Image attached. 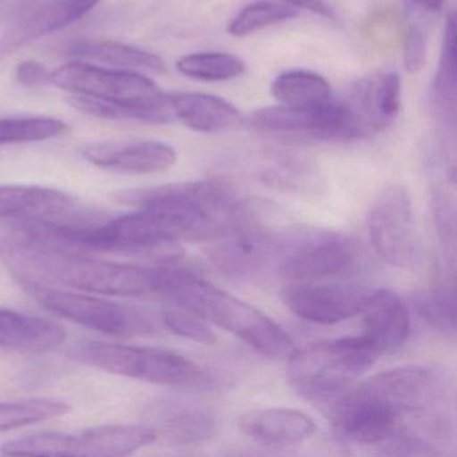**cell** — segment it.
I'll return each mask as SVG.
<instances>
[{"instance_id": "cell-25", "label": "cell", "mask_w": 457, "mask_h": 457, "mask_svg": "<svg viewBox=\"0 0 457 457\" xmlns=\"http://www.w3.org/2000/svg\"><path fill=\"white\" fill-rule=\"evenodd\" d=\"M271 93L280 105L288 108H318L331 101L328 82L320 74L306 71L279 74L272 82Z\"/></svg>"}, {"instance_id": "cell-13", "label": "cell", "mask_w": 457, "mask_h": 457, "mask_svg": "<svg viewBox=\"0 0 457 457\" xmlns=\"http://www.w3.org/2000/svg\"><path fill=\"white\" fill-rule=\"evenodd\" d=\"M368 295L362 288L312 282L291 283L280 294L291 312L320 325H334L361 314Z\"/></svg>"}, {"instance_id": "cell-33", "label": "cell", "mask_w": 457, "mask_h": 457, "mask_svg": "<svg viewBox=\"0 0 457 457\" xmlns=\"http://www.w3.org/2000/svg\"><path fill=\"white\" fill-rule=\"evenodd\" d=\"M433 218L441 245L445 250L446 258L454 266V253H456V204L454 196L445 187H433L432 197Z\"/></svg>"}, {"instance_id": "cell-5", "label": "cell", "mask_w": 457, "mask_h": 457, "mask_svg": "<svg viewBox=\"0 0 457 457\" xmlns=\"http://www.w3.org/2000/svg\"><path fill=\"white\" fill-rule=\"evenodd\" d=\"M50 84L73 96L125 106L143 114L148 124L176 120L170 98L156 82L136 71H117L74 61L50 73Z\"/></svg>"}, {"instance_id": "cell-12", "label": "cell", "mask_w": 457, "mask_h": 457, "mask_svg": "<svg viewBox=\"0 0 457 457\" xmlns=\"http://www.w3.org/2000/svg\"><path fill=\"white\" fill-rule=\"evenodd\" d=\"M124 204L141 207H168L196 213L226 226L239 205L234 188L218 179L167 184L154 188L132 189L117 195Z\"/></svg>"}, {"instance_id": "cell-35", "label": "cell", "mask_w": 457, "mask_h": 457, "mask_svg": "<svg viewBox=\"0 0 457 457\" xmlns=\"http://www.w3.org/2000/svg\"><path fill=\"white\" fill-rule=\"evenodd\" d=\"M162 322L172 333L184 337V338L192 339L199 344H215V333L207 325V320L189 310L178 306L164 310Z\"/></svg>"}, {"instance_id": "cell-37", "label": "cell", "mask_w": 457, "mask_h": 457, "mask_svg": "<svg viewBox=\"0 0 457 457\" xmlns=\"http://www.w3.org/2000/svg\"><path fill=\"white\" fill-rule=\"evenodd\" d=\"M18 82L23 87H39L50 84V71L37 61H25L20 63L15 71Z\"/></svg>"}, {"instance_id": "cell-31", "label": "cell", "mask_w": 457, "mask_h": 457, "mask_svg": "<svg viewBox=\"0 0 457 457\" xmlns=\"http://www.w3.org/2000/svg\"><path fill=\"white\" fill-rule=\"evenodd\" d=\"M0 452L9 456H77V438L71 433H34L7 441Z\"/></svg>"}, {"instance_id": "cell-22", "label": "cell", "mask_w": 457, "mask_h": 457, "mask_svg": "<svg viewBox=\"0 0 457 457\" xmlns=\"http://www.w3.org/2000/svg\"><path fill=\"white\" fill-rule=\"evenodd\" d=\"M176 119L196 132H219L242 121L237 106L216 96L205 93H173L168 95Z\"/></svg>"}, {"instance_id": "cell-1", "label": "cell", "mask_w": 457, "mask_h": 457, "mask_svg": "<svg viewBox=\"0 0 457 457\" xmlns=\"http://www.w3.org/2000/svg\"><path fill=\"white\" fill-rule=\"evenodd\" d=\"M357 392L370 398L395 425V437L384 453L411 456L443 454L451 436L453 385L444 369L411 365L376 374Z\"/></svg>"}, {"instance_id": "cell-29", "label": "cell", "mask_w": 457, "mask_h": 457, "mask_svg": "<svg viewBox=\"0 0 457 457\" xmlns=\"http://www.w3.org/2000/svg\"><path fill=\"white\" fill-rule=\"evenodd\" d=\"M71 411L66 401L57 398H26L0 403V430L15 429L47 421Z\"/></svg>"}, {"instance_id": "cell-20", "label": "cell", "mask_w": 457, "mask_h": 457, "mask_svg": "<svg viewBox=\"0 0 457 457\" xmlns=\"http://www.w3.org/2000/svg\"><path fill=\"white\" fill-rule=\"evenodd\" d=\"M65 339L66 330L57 320L0 309V349L44 353L57 349Z\"/></svg>"}, {"instance_id": "cell-39", "label": "cell", "mask_w": 457, "mask_h": 457, "mask_svg": "<svg viewBox=\"0 0 457 457\" xmlns=\"http://www.w3.org/2000/svg\"><path fill=\"white\" fill-rule=\"evenodd\" d=\"M409 2L429 12H440L444 6V0H409Z\"/></svg>"}, {"instance_id": "cell-11", "label": "cell", "mask_w": 457, "mask_h": 457, "mask_svg": "<svg viewBox=\"0 0 457 457\" xmlns=\"http://www.w3.org/2000/svg\"><path fill=\"white\" fill-rule=\"evenodd\" d=\"M251 129L280 137H304L322 141L360 138L352 113L345 101H328L318 108L296 109L272 106L248 116Z\"/></svg>"}, {"instance_id": "cell-3", "label": "cell", "mask_w": 457, "mask_h": 457, "mask_svg": "<svg viewBox=\"0 0 457 457\" xmlns=\"http://www.w3.org/2000/svg\"><path fill=\"white\" fill-rule=\"evenodd\" d=\"M159 298L234 334L266 357L288 360L296 350L293 338L269 315L196 275L162 266Z\"/></svg>"}, {"instance_id": "cell-17", "label": "cell", "mask_w": 457, "mask_h": 457, "mask_svg": "<svg viewBox=\"0 0 457 457\" xmlns=\"http://www.w3.org/2000/svg\"><path fill=\"white\" fill-rule=\"evenodd\" d=\"M237 428L245 437L269 446L298 445L312 438L317 430L309 414L291 408L245 411L237 419Z\"/></svg>"}, {"instance_id": "cell-28", "label": "cell", "mask_w": 457, "mask_h": 457, "mask_svg": "<svg viewBox=\"0 0 457 457\" xmlns=\"http://www.w3.org/2000/svg\"><path fill=\"white\" fill-rule=\"evenodd\" d=\"M71 132L66 122L53 117H12L0 120V146L39 143Z\"/></svg>"}, {"instance_id": "cell-9", "label": "cell", "mask_w": 457, "mask_h": 457, "mask_svg": "<svg viewBox=\"0 0 457 457\" xmlns=\"http://www.w3.org/2000/svg\"><path fill=\"white\" fill-rule=\"evenodd\" d=\"M33 298L53 314L109 336L148 333L154 328L148 317L136 309L101 296L61 290L38 283H25Z\"/></svg>"}, {"instance_id": "cell-4", "label": "cell", "mask_w": 457, "mask_h": 457, "mask_svg": "<svg viewBox=\"0 0 457 457\" xmlns=\"http://www.w3.org/2000/svg\"><path fill=\"white\" fill-rule=\"evenodd\" d=\"M381 355L362 334L295 350L288 358L287 378L302 397L326 401L346 392Z\"/></svg>"}, {"instance_id": "cell-18", "label": "cell", "mask_w": 457, "mask_h": 457, "mask_svg": "<svg viewBox=\"0 0 457 457\" xmlns=\"http://www.w3.org/2000/svg\"><path fill=\"white\" fill-rule=\"evenodd\" d=\"M101 0H44L21 15L12 31L4 37V50L15 49L28 42L57 33L87 17Z\"/></svg>"}, {"instance_id": "cell-23", "label": "cell", "mask_w": 457, "mask_h": 457, "mask_svg": "<svg viewBox=\"0 0 457 457\" xmlns=\"http://www.w3.org/2000/svg\"><path fill=\"white\" fill-rule=\"evenodd\" d=\"M68 53L77 61H89L95 65H105V68L117 71L136 73L145 71L154 74H162L165 71V63L162 58L130 45L114 42H79L71 45Z\"/></svg>"}, {"instance_id": "cell-16", "label": "cell", "mask_w": 457, "mask_h": 457, "mask_svg": "<svg viewBox=\"0 0 457 457\" xmlns=\"http://www.w3.org/2000/svg\"><path fill=\"white\" fill-rule=\"evenodd\" d=\"M82 156L96 167L132 175L162 172L178 160L175 149L160 141L90 144Z\"/></svg>"}, {"instance_id": "cell-8", "label": "cell", "mask_w": 457, "mask_h": 457, "mask_svg": "<svg viewBox=\"0 0 457 457\" xmlns=\"http://www.w3.org/2000/svg\"><path fill=\"white\" fill-rule=\"evenodd\" d=\"M354 258V245L344 235L302 229L280 237L275 261L280 277L291 283H306L341 274Z\"/></svg>"}, {"instance_id": "cell-26", "label": "cell", "mask_w": 457, "mask_h": 457, "mask_svg": "<svg viewBox=\"0 0 457 457\" xmlns=\"http://www.w3.org/2000/svg\"><path fill=\"white\" fill-rule=\"evenodd\" d=\"M454 286L438 279L430 287L417 291L414 304L422 320L437 333L454 338L456 334Z\"/></svg>"}, {"instance_id": "cell-24", "label": "cell", "mask_w": 457, "mask_h": 457, "mask_svg": "<svg viewBox=\"0 0 457 457\" xmlns=\"http://www.w3.org/2000/svg\"><path fill=\"white\" fill-rule=\"evenodd\" d=\"M154 429L157 435L164 436L170 443L191 445L212 438L218 429V421L207 409L179 405L160 414L159 425Z\"/></svg>"}, {"instance_id": "cell-7", "label": "cell", "mask_w": 457, "mask_h": 457, "mask_svg": "<svg viewBox=\"0 0 457 457\" xmlns=\"http://www.w3.org/2000/svg\"><path fill=\"white\" fill-rule=\"evenodd\" d=\"M255 203L240 200L221 231L210 240L208 255L234 277H253L275 259L280 237L272 231Z\"/></svg>"}, {"instance_id": "cell-21", "label": "cell", "mask_w": 457, "mask_h": 457, "mask_svg": "<svg viewBox=\"0 0 457 457\" xmlns=\"http://www.w3.org/2000/svg\"><path fill=\"white\" fill-rule=\"evenodd\" d=\"M76 437L77 456L120 457L151 445L159 435L148 425H101Z\"/></svg>"}, {"instance_id": "cell-32", "label": "cell", "mask_w": 457, "mask_h": 457, "mask_svg": "<svg viewBox=\"0 0 457 457\" xmlns=\"http://www.w3.org/2000/svg\"><path fill=\"white\" fill-rule=\"evenodd\" d=\"M296 17L295 9L275 2H256L248 4L229 22L228 33L234 37L250 36L270 26Z\"/></svg>"}, {"instance_id": "cell-38", "label": "cell", "mask_w": 457, "mask_h": 457, "mask_svg": "<svg viewBox=\"0 0 457 457\" xmlns=\"http://www.w3.org/2000/svg\"><path fill=\"white\" fill-rule=\"evenodd\" d=\"M282 2H285L287 6L293 7V9L304 10V12L320 15V17H336V12L331 9L330 4H326L325 0H282Z\"/></svg>"}, {"instance_id": "cell-6", "label": "cell", "mask_w": 457, "mask_h": 457, "mask_svg": "<svg viewBox=\"0 0 457 457\" xmlns=\"http://www.w3.org/2000/svg\"><path fill=\"white\" fill-rule=\"evenodd\" d=\"M82 358L108 373L168 386L204 384L205 373L188 358L156 347L129 346L111 342H90Z\"/></svg>"}, {"instance_id": "cell-34", "label": "cell", "mask_w": 457, "mask_h": 457, "mask_svg": "<svg viewBox=\"0 0 457 457\" xmlns=\"http://www.w3.org/2000/svg\"><path fill=\"white\" fill-rule=\"evenodd\" d=\"M262 178L267 183L279 188L307 189L314 184V173L304 160L283 157L272 167L267 168Z\"/></svg>"}, {"instance_id": "cell-19", "label": "cell", "mask_w": 457, "mask_h": 457, "mask_svg": "<svg viewBox=\"0 0 457 457\" xmlns=\"http://www.w3.org/2000/svg\"><path fill=\"white\" fill-rule=\"evenodd\" d=\"M365 336L379 353L400 349L411 330V317L403 299L393 291L381 288L370 293L363 304Z\"/></svg>"}, {"instance_id": "cell-27", "label": "cell", "mask_w": 457, "mask_h": 457, "mask_svg": "<svg viewBox=\"0 0 457 457\" xmlns=\"http://www.w3.org/2000/svg\"><path fill=\"white\" fill-rule=\"evenodd\" d=\"M456 20L451 14L446 20L444 31L443 53H441L440 68L436 74L433 85V104L438 116L449 119L454 116L456 104Z\"/></svg>"}, {"instance_id": "cell-36", "label": "cell", "mask_w": 457, "mask_h": 457, "mask_svg": "<svg viewBox=\"0 0 457 457\" xmlns=\"http://www.w3.org/2000/svg\"><path fill=\"white\" fill-rule=\"evenodd\" d=\"M427 61L424 33L419 26H411L403 41V65L409 73H419Z\"/></svg>"}, {"instance_id": "cell-2", "label": "cell", "mask_w": 457, "mask_h": 457, "mask_svg": "<svg viewBox=\"0 0 457 457\" xmlns=\"http://www.w3.org/2000/svg\"><path fill=\"white\" fill-rule=\"evenodd\" d=\"M0 255L22 283L61 285L103 296H157L162 266L114 263L81 253L42 247L23 240L0 247Z\"/></svg>"}, {"instance_id": "cell-30", "label": "cell", "mask_w": 457, "mask_h": 457, "mask_svg": "<svg viewBox=\"0 0 457 457\" xmlns=\"http://www.w3.org/2000/svg\"><path fill=\"white\" fill-rule=\"evenodd\" d=\"M178 71L199 81H229L245 71V65L237 55L226 53H196L186 55L178 62Z\"/></svg>"}, {"instance_id": "cell-10", "label": "cell", "mask_w": 457, "mask_h": 457, "mask_svg": "<svg viewBox=\"0 0 457 457\" xmlns=\"http://www.w3.org/2000/svg\"><path fill=\"white\" fill-rule=\"evenodd\" d=\"M366 227L379 258L400 269L417 266L420 243L411 197L406 187L401 184L385 187L369 210Z\"/></svg>"}, {"instance_id": "cell-15", "label": "cell", "mask_w": 457, "mask_h": 457, "mask_svg": "<svg viewBox=\"0 0 457 457\" xmlns=\"http://www.w3.org/2000/svg\"><path fill=\"white\" fill-rule=\"evenodd\" d=\"M0 218L33 223L87 224L73 197L41 186H0Z\"/></svg>"}, {"instance_id": "cell-14", "label": "cell", "mask_w": 457, "mask_h": 457, "mask_svg": "<svg viewBox=\"0 0 457 457\" xmlns=\"http://www.w3.org/2000/svg\"><path fill=\"white\" fill-rule=\"evenodd\" d=\"M361 138L389 128L400 113L401 79L395 71H379L358 79L345 100Z\"/></svg>"}]
</instances>
